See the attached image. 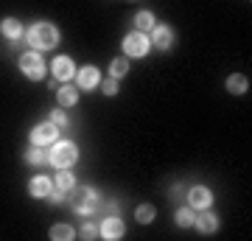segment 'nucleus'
I'll return each mask as SVG.
<instances>
[{
	"mask_svg": "<svg viewBox=\"0 0 252 241\" xmlns=\"http://www.w3.org/2000/svg\"><path fill=\"white\" fill-rule=\"evenodd\" d=\"M26 39L34 51H51V48L59 45V31H56L54 23H34L28 28Z\"/></svg>",
	"mask_w": 252,
	"mask_h": 241,
	"instance_id": "nucleus-1",
	"label": "nucleus"
},
{
	"mask_svg": "<svg viewBox=\"0 0 252 241\" xmlns=\"http://www.w3.org/2000/svg\"><path fill=\"white\" fill-rule=\"evenodd\" d=\"M76 160H79V149L70 140H56L48 152V163H54L56 169H70L76 166Z\"/></svg>",
	"mask_w": 252,
	"mask_h": 241,
	"instance_id": "nucleus-2",
	"label": "nucleus"
},
{
	"mask_svg": "<svg viewBox=\"0 0 252 241\" xmlns=\"http://www.w3.org/2000/svg\"><path fill=\"white\" fill-rule=\"evenodd\" d=\"M95 199H98V191H93V188L76 185L70 191V205H73V210H76V213H93Z\"/></svg>",
	"mask_w": 252,
	"mask_h": 241,
	"instance_id": "nucleus-3",
	"label": "nucleus"
},
{
	"mask_svg": "<svg viewBox=\"0 0 252 241\" xmlns=\"http://www.w3.org/2000/svg\"><path fill=\"white\" fill-rule=\"evenodd\" d=\"M20 70L26 73V76H28L31 81L45 79V62H42L39 51H28V54L20 56Z\"/></svg>",
	"mask_w": 252,
	"mask_h": 241,
	"instance_id": "nucleus-4",
	"label": "nucleus"
},
{
	"mask_svg": "<svg viewBox=\"0 0 252 241\" xmlns=\"http://www.w3.org/2000/svg\"><path fill=\"white\" fill-rule=\"evenodd\" d=\"M149 48H152V42H149V36H146L143 31H132V34L124 36V54L126 56L140 59V56L149 54Z\"/></svg>",
	"mask_w": 252,
	"mask_h": 241,
	"instance_id": "nucleus-5",
	"label": "nucleus"
},
{
	"mask_svg": "<svg viewBox=\"0 0 252 241\" xmlns=\"http://www.w3.org/2000/svg\"><path fill=\"white\" fill-rule=\"evenodd\" d=\"M59 140V126L54 124V121H45V124H39L31 129V143L34 146H54V143Z\"/></svg>",
	"mask_w": 252,
	"mask_h": 241,
	"instance_id": "nucleus-6",
	"label": "nucleus"
},
{
	"mask_svg": "<svg viewBox=\"0 0 252 241\" xmlns=\"http://www.w3.org/2000/svg\"><path fill=\"white\" fill-rule=\"evenodd\" d=\"M124 233H126V227H124V222H121V216H118V213L104 216V219H101V224H98V236H101V239L118 241V239H124Z\"/></svg>",
	"mask_w": 252,
	"mask_h": 241,
	"instance_id": "nucleus-7",
	"label": "nucleus"
},
{
	"mask_svg": "<svg viewBox=\"0 0 252 241\" xmlns=\"http://www.w3.org/2000/svg\"><path fill=\"white\" fill-rule=\"evenodd\" d=\"M51 73L59 81H70V79H76V65H73L70 56H56L51 62Z\"/></svg>",
	"mask_w": 252,
	"mask_h": 241,
	"instance_id": "nucleus-8",
	"label": "nucleus"
},
{
	"mask_svg": "<svg viewBox=\"0 0 252 241\" xmlns=\"http://www.w3.org/2000/svg\"><path fill=\"white\" fill-rule=\"evenodd\" d=\"M76 81H79V90H93L101 84V73L98 68H93V65H84L76 70Z\"/></svg>",
	"mask_w": 252,
	"mask_h": 241,
	"instance_id": "nucleus-9",
	"label": "nucleus"
},
{
	"mask_svg": "<svg viewBox=\"0 0 252 241\" xmlns=\"http://www.w3.org/2000/svg\"><path fill=\"white\" fill-rule=\"evenodd\" d=\"M188 202H190V207H193V210H205V207L213 205V194H210L205 185H193L188 191Z\"/></svg>",
	"mask_w": 252,
	"mask_h": 241,
	"instance_id": "nucleus-10",
	"label": "nucleus"
},
{
	"mask_svg": "<svg viewBox=\"0 0 252 241\" xmlns=\"http://www.w3.org/2000/svg\"><path fill=\"white\" fill-rule=\"evenodd\" d=\"M152 45H157V51H168L174 42V28L171 26H154L152 28Z\"/></svg>",
	"mask_w": 252,
	"mask_h": 241,
	"instance_id": "nucleus-11",
	"label": "nucleus"
},
{
	"mask_svg": "<svg viewBox=\"0 0 252 241\" xmlns=\"http://www.w3.org/2000/svg\"><path fill=\"white\" fill-rule=\"evenodd\" d=\"M193 227H196L199 233H205V236H210V233H216V227H219V216L216 213H210V210H202V213L193 219Z\"/></svg>",
	"mask_w": 252,
	"mask_h": 241,
	"instance_id": "nucleus-12",
	"label": "nucleus"
},
{
	"mask_svg": "<svg viewBox=\"0 0 252 241\" xmlns=\"http://www.w3.org/2000/svg\"><path fill=\"white\" fill-rule=\"evenodd\" d=\"M54 191V179L51 177H34L31 179V185H28V194L36 199H48V194Z\"/></svg>",
	"mask_w": 252,
	"mask_h": 241,
	"instance_id": "nucleus-13",
	"label": "nucleus"
},
{
	"mask_svg": "<svg viewBox=\"0 0 252 241\" xmlns=\"http://www.w3.org/2000/svg\"><path fill=\"white\" fill-rule=\"evenodd\" d=\"M56 99H59L62 107H73L79 101V87H73L70 81H62V87L56 90Z\"/></svg>",
	"mask_w": 252,
	"mask_h": 241,
	"instance_id": "nucleus-14",
	"label": "nucleus"
},
{
	"mask_svg": "<svg viewBox=\"0 0 252 241\" xmlns=\"http://www.w3.org/2000/svg\"><path fill=\"white\" fill-rule=\"evenodd\" d=\"M54 188L62 191V194H70L73 188H76V177L70 174V169H59V174L54 177Z\"/></svg>",
	"mask_w": 252,
	"mask_h": 241,
	"instance_id": "nucleus-15",
	"label": "nucleus"
},
{
	"mask_svg": "<svg viewBox=\"0 0 252 241\" xmlns=\"http://www.w3.org/2000/svg\"><path fill=\"white\" fill-rule=\"evenodd\" d=\"M0 34L6 36V39H20V36H23V26H20L14 17H9V20L0 23Z\"/></svg>",
	"mask_w": 252,
	"mask_h": 241,
	"instance_id": "nucleus-16",
	"label": "nucleus"
},
{
	"mask_svg": "<svg viewBox=\"0 0 252 241\" xmlns=\"http://www.w3.org/2000/svg\"><path fill=\"white\" fill-rule=\"evenodd\" d=\"M227 90H230V93H235V96H241V93H247V90H250V79H247V76H241V73H233V76L227 79Z\"/></svg>",
	"mask_w": 252,
	"mask_h": 241,
	"instance_id": "nucleus-17",
	"label": "nucleus"
},
{
	"mask_svg": "<svg viewBox=\"0 0 252 241\" xmlns=\"http://www.w3.org/2000/svg\"><path fill=\"white\" fill-rule=\"evenodd\" d=\"M76 239V230L70 224H54L51 227V241H73Z\"/></svg>",
	"mask_w": 252,
	"mask_h": 241,
	"instance_id": "nucleus-18",
	"label": "nucleus"
},
{
	"mask_svg": "<svg viewBox=\"0 0 252 241\" xmlns=\"http://www.w3.org/2000/svg\"><path fill=\"white\" fill-rule=\"evenodd\" d=\"M193 219H196V210L193 207H180L177 213H174V222L180 224V227H193Z\"/></svg>",
	"mask_w": 252,
	"mask_h": 241,
	"instance_id": "nucleus-19",
	"label": "nucleus"
},
{
	"mask_svg": "<svg viewBox=\"0 0 252 241\" xmlns=\"http://www.w3.org/2000/svg\"><path fill=\"white\" fill-rule=\"evenodd\" d=\"M126 70H129V56H118V59L109 62V76H112V79L126 76Z\"/></svg>",
	"mask_w": 252,
	"mask_h": 241,
	"instance_id": "nucleus-20",
	"label": "nucleus"
},
{
	"mask_svg": "<svg viewBox=\"0 0 252 241\" xmlns=\"http://www.w3.org/2000/svg\"><path fill=\"white\" fill-rule=\"evenodd\" d=\"M45 160H48L45 149H42V146H34V143H31V149L26 152V163H31V166H42Z\"/></svg>",
	"mask_w": 252,
	"mask_h": 241,
	"instance_id": "nucleus-21",
	"label": "nucleus"
},
{
	"mask_svg": "<svg viewBox=\"0 0 252 241\" xmlns=\"http://www.w3.org/2000/svg\"><path fill=\"white\" fill-rule=\"evenodd\" d=\"M135 26H137V31H143V34H146V31H152L157 23H154V14H152V11H146V9H143V11H140V14L135 17Z\"/></svg>",
	"mask_w": 252,
	"mask_h": 241,
	"instance_id": "nucleus-22",
	"label": "nucleus"
},
{
	"mask_svg": "<svg viewBox=\"0 0 252 241\" xmlns=\"http://www.w3.org/2000/svg\"><path fill=\"white\" fill-rule=\"evenodd\" d=\"M154 216H157V210H154L152 205H140V207L135 210L137 224H152V222H154Z\"/></svg>",
	"mask_w": 252,
	"mask_h": 241,
	"instance_id": "nucleus-23",
	"label": "nucleus"
},
{
	"mask_svg": "<svg viewBox=\"0 0 252 241\" xmlns=\"http://www.w3.org/2000/svg\"><path fill=\"white\" fill-rule=\"evenodd\" d=\"M84 241H93V239H98V224H93V222H87L84 227H81V233H79Z\"/></svg>",
	"mask_w": 252,
	"mask_h": 241,
	"instance_id": "nucleus-24",
	"label": "nucleus"
},
{
	"mask_svg": "<svg viewBox=\"0 0 252 241\" xmlns=\"http://www.w3.org/2000/svg\"><path fill=\"white\" fill-rule=\"evenodd\" d=\"M104 93H107V96H115V93H118V79L109 76V79L104 81Z\"/></svg>",
	"mask_w": 252,
	"mask_h": 241,
	"instance_id": "nucleus-25",
	"label": "nucleus"
},
{
	"mask_svg": "<svg viewBox=\"0 0 252 241\" xmlns=\"http://www.w3.org/2000/svg\"><path fill=\"white\" fill-rule=\"evenodd\" d=\"M51 121H54L59 129H62V126H67V115H64V112H51Z\"/></svg>",
	"mask_w": 252,
	"mask_h": 241,
	"instance_id": "nucleus-26",
	"label": "nucleus"
}]
</instances>
